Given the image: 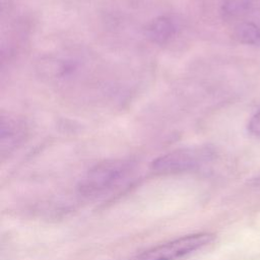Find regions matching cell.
<instances>
[{
    "mask_svg": "<svg viewBox=\"0 0 260 260\" xmlns=\"http://www.w3.org/2000/svg\"><path fill=\"white\" fill-rule=\"evenodd\" d=\"M129 161L113 159L101 162L90 169L78 185L79 194L86 198L103 197L119 188L130 175Z\"/></svg>",
    "mask_w": 260,
    "mask_h": 260,
    "instance_id": "1",
    "label": "cell"
},
{
    "mask_svg": "<svg viewBox=\"0 0 260 260\" xmlns=\"http://www.w3.org/2000/svg\"><path fill=\"white\" fill-rule=\"evenodd\" d=\"M213 239L210 234H194L160 244L128 260H176L208 245Z\"/></svg>",
    "mask_w": 260,
    "mask_h": 260,
    "instance_id": "2",
    "label": "cell"
},
{
    "mask_svg": "<svg viewBox=\"0 0 260 260\" xmlns=\"http://www.w3.org/2000/svg\"><path fill=\"white\" fill-rule=\"evenodd\" d=\"M211 157L210 150L203 147H188L177 149L157 157L152 162V169L161 174H174L199 168Z\"/></svg>",
    "mask_w": 260,
    "mask_h": 260,
    "instance_id": "3",
    "label": "cell"
},
{
    "mask_svg": "<svg viewBox=\"0 0 260 260\" xmlns=\"http://www.w3.org/2000/svg\"><path fill=\"white\" fill-rule=\"evenodd\" d=\"M22 130L17 122L7 119L5 120L2 118L1 121V153L9 152L12 150L17 143L21 140Z\"/></svg>",
    "mask_w": 260,
    "mask_h": 260,
    "instance_id": "4",
    "label": "cell"
},
{
    "mask_svg": "<svg viewBox=\"0 0 260 260\" xmlns=\"http://www.w3.org/2000/svg\"><path fill=\"white\" fill-rule=\"evenodd\" d=\"M174 22L165 16L155 18L148 27L149 37L156 43L167 42L175 32Z\"/></svg>",
    "mask_w": 260,
    "mask_h": 260,
    "instance_id": "5",
    "label": "cell"
},
{
    "mask_svg": "<svg viewBox=\"0 0 260 260\" xmlns=\"http://www.w3.org/2000/svg\"><path fill=\"white\" fill-rule=\"evenodd\" d=\"M234 36L240 43L253 46L260 45V28L254 23H241L235 28Z\"/></svg>",
    "mask_w": 260,
    "mask_h": 260,
    "instance_id": "6",
    "label": "cell"
},
{
    "mask_svg": "<svg viewBox=\"0 0 260 260\" xmlns=\"http://www.w3.org/2000/svg\"><path fill=\"white\" fill-rule=\"evenodd\" d=\"M248 130L251 134L260 137V111H258L250 120Z\"/></svg>",
    "mask_w": 260,
    "mask_h": 260,
    "instance_id": "7",
    "label": "cell"
},
{
    "mask_svg": "<svg viewBox=\"0 0 260 260\" xmlns=\"http://www.w3.org/2000/svg\"><path fill=\"white\" fill-rule=\"evenodd\" d=\"M252 182H253V185H260V176L255 178V179H253Z\"/></svg>",
    "mask_w": 260,
    "mask_h": 260,
    "instance_id": "8",
    "label": "cell"
}]
</instances>
